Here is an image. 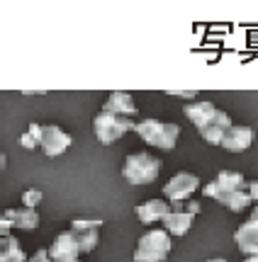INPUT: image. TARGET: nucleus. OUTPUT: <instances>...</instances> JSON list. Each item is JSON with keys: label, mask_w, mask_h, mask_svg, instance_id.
<instances>
[{"label": "nucleus", "mask_w": 258, "mask_h": 262, "mask_svg": "<svg viewBox=\"0 0 258 262\" xmlns=\"http://www.w3.org/2000/svg\"><path fill=\"white\" fill-rule=\"evenodd\" d=\"M158 172H161V160L146 150L127 156L125 165H122V178L129 185H151L158 178Z\"/></svg>", "instance_id": "1"}, {"label": "nucleus", "mask_w": 258, "mask_h": 262, "mask_svg": "<svg viewBox=\"0 0 258 262\" xmlns=\"http://www.w3.org/2000/svg\"><path fill=\"white\" fill-rule=\"evenodd\" d=\"M134 131L139 134V139L146 146H153V148H161V150H173L175 143H178V136H181V126L178 124H166V122H158V119L136 122Z\"/></svg>", "instance_id": "2"}, {"label": "nucleus", "mask_w": 258, "mask_h": 262, "mask_svg": "<svg viewBox=\"0 0 258 262\" xmlns=\"http://www.w3.org/2000/svg\"><path fill=\"white\" fill-rule=\"evenodd\" d=\"M171 233L166 228H153L149 233H144L136 243L134 250V262H163L171 253Z\"/></svg>", "instance_id": "3"}, {"label": "nucleus", "mask_w": 258, "mask_h": 262, "mask_svg": "<svg viewBox=\"0 0 258 262\" xmlns=\"http://www.w3.org/2000/svg\"><path fill=\"white\" fill-rule=\"evenodd\" d=\"M200 189V178L195 172H175L166 185H163V196L171 204L173 211H185V202L192 192Z\"/></svg>", "instance_id": "4"}, {"label": "nucleus", "mask_w": 258, "mask_h": 262, "mask_svg": "<svg viewBox=\"0 0 258 262\" xmlns=\"http://www.w3.org/2000/svg\"><path fill=\"white\" fill-rule=\"evenodd\" d=\"M136 124L129 122V117H117V114H110V112H100L93 119V131H95L97 141L103 146H110L125 136L127 131H134Z\"/></svg>", "instance_id": "5"}, {"label": "nucleus", "mask_w": 258, "mask_h": 262, "mask_svg": "<svg viewBox=\"0 0 258 262\" xmlns=\"http://www.w3.org/2000/svg\"><path fill=\"white\" fill-rule=\"evenodd\" d=\"M100 226H103V219H73L71 221V233L76 235L81 253H93L97 248Z\"/></svg>", "instance_id": "6"}, {"label": "nucleus", "mask_w": 258, "mask_h": 262, "mask_svg": "<svg viewBox=\"0 0 258 262\" xmlns=\"http://www.w3.org/2000/svg\"><path fill=\"white\" fill-rule=\"evenodd\" d=\"M234 243L244 255H258V206L251 211V216L236 228Z\"/></svg>", "instance_id": "7"}, {"label": "nucleus", "mask_w": 258, "mask_h": 262, "mask_svg": "<svg viewBox=\"0 0 258 262\" xmlns=\"http://www.w3.org/2000/svg\"><path fill=\"white\" fill-rule=\"evenodd\" d=\"M49 255H51L54 262H78V255H83V253L78 248L76 235L71 233V231H66V233H58L54 238V243L49 248Z\"/></svg>", "instance_id": "8"}, {"label": "nucleus", "mask_w": 258, "mask_h": 262, "mask_svg": "<svg viewBox=\"0 0 258 262\" xmlns=\"http://www.w3.org/2000/svg\"><path fill=\"white\" fill-rule=\"evenodd\" d=\"M71 134H66L64 129H58L54 124L44 126V136H42V150L47 153L49 158H58L61 153H66L71 146Z\"/></svg>", "instance_id": "9"}, {"label": "nucleus", "mask_w": 258, "mask_h": 262, "mask_svg": "<svg viewBox=\"0 0 258 262\" xmlns=\"http://www.w3.org/2000/svg\"><path fill=\"white\" fill-rule=\"evenodd\" d=\"M231 126H234V124H231L229 114L222 112V110H217L210 122L205 124L202 129H197V131H200V136L207 141L210 146H222V141H224V136H227V131H229Z\"/></svg>", "instance_id": "10"}, {"label": "nucleus", "mask_w": 258, "mask_h": 262, "mask_svg": "<svg viewBox=\"0 0 258 262\" xmlns=\"http://www.w3.org/2000/svg\"><path fill=\"white\" fill-rule=\"evenodd\" d=\"M253 139H256V134L251 126H231L222 141V148L229 150V153H241V150L251 148Z\"/></svg>", "instance_id": "11"}, {"label": "nucleus", "mask_w": 258, "mask_h": 262, "mask_svg": "<svg viewBox=\"0 0 258 262\" xmlns=\"http://www.w3.org/2000/svg\"><path fill=\"white\" fill-rule=\"evenodd\" d=\"M103 112L117 114V117H134L136 114V104H134L132 95L122 93V90H115V93L107 95L105 104H103Z\"/></svg>", "instance_id": "12"}, {"label": "nucleus", "mask_w": 258, "mask_h": 262, "mask_svg": "<svg viewBox=\"0 0 258 262\" xmlns=\"http://www.w3.org/2000/svg\"><path fill=\"white\" fill-rule=\"evenodd\" d=\"M134 211H136L142 224H153V221H163L173 209H171V204L163 202V199H149L146 204H139Z\"/></svg>", "instance_id": "13"}, {"label": "nucleus", "mask_w": 258, "mask_h": 262, "mask_svg": "<svg viewBox=\"0 0 258 262\" xmlns=\"http://www.w3.org/2000/svg\"><path fill=\"white\" fill-rule=\"evenodd\" d=\"M183 112H185V117H188V119H190L197 129H202V126H205V124L214 117L217 107H214L210 100H197V102H188V104H185V107H183Z\"/></svg>", "instance_id": "14"}, {"label": "nucleus", "mask_w": 258, "mask_h": 262, "mask_svg": "<svg viewBox=\"0 0 258 262\" xmlns=\"http://www.w3.org/2000/svg\"><path fill=\"white\" fill-rule=\"evenodd\" d=\"M3 219H8V221L15 226V228H22V231H34V228L39 226V214H37V209H27V206H22V209H8V211H3Z\"/></svg>", "instance_id": "15"}, {"label": "nucleus", "mask_w": 258, "mask_h": 262, "mask_svg": "<svg viewBox=\"0 0 258 262\" xmlns=\"http://www.w3.org/2000/svg\"><path fill=\"white\" fill-rule=\"evenodd\" d=\"M192 221H195V214L190 211H171V214L163 219V226H166V231L175 238H183V235L190 231Z\"/></svg>", "instance_id": "16"}, {"label": "nucleus", "mask_w": 258, "mask_h": 262, "mask_svg": "<svg viewBox=\"0 0 258 262\" xmlns=\"http://www.w3.org/2000/svg\"><path fill=\"white\" fill-rule=\"evenodd\" d=\"M217 202H220L222 206H227L229 211H244L246 206L253 204V199H251L249 189H239V192H222L220 196H217Z\"/></svg>", "instance_id": "17"}, {"label": "nucleus", "mask_w": 258, "mask_h": 262, "mask_svg": "<svg viewBox=\"0 0 258 262\" xmlns=\"http://www.w3.org/2000/svg\"><path fill=\"white\" fill-rule=\"evenodd\" d=\"M214 182L220 185V192H239V189H249V182L244 180V175H241V172H234V170H220Z\"/></svg>", "instance_id": "18"}, {"label": "nucleus", "mask_w": 258, "mask_h": 262, "mask_svg": "<svg viewBox=\"0 0 258 262\" xmlns=\"http://www.w3.org/2000/svg\"><path fill=\"white\" fill-rule=\"evenodd\" d=\"M0 262H27V255L19 248L17 238H12V235L0 238Z\"/></svg>", "instance_id": "19"}, {"label": "nucleus", "mask_w": 258, "mask_h": 262, "mask_svg": "<svg viewBox=\"0 0 258 262\" xmlns=\"http://www.w3.org/2000/svg\"><path fill=\"white\" fill-rule=\"evenodd\" d=\"M44 199L42 194V189H27L25 194H22V206H27V209H37V204Z\"/></svg>", "instance_id": "20"}, {"label": "nucleus", "mask_w": 258, "mask_h": 262, "mask_svg": "<svg viewBox=\"0 0 258 262\" xmlns=\"http://www.w3.org/2000/svg\"><path fill=\"white\" fill-rule=\"evenodd\" d=\"M19 143H22V148H37L39 146V141L34 139V136H32V134H29V131H25V134H22V136H19Z\"/></svg>", "instance_id": "21"}, {"label": "nucleus", "mask_w": 258, "mask_h": 262, "mask_svg": "<svg viewBox=\"0 0 258 262\" xmlns=\"http://www.w3.org/2000/svg\"><path fill=\"white\" fill-rule=\"evenodd\" d=\"M166 95H175V97H183V100H195L197 90H166Z\"/></svg>", "instance_id": "22"}, {"label": "nucleus", "mask_w": 258, "mask_h": 262, "mask_svg": "<svg viewBox=\"0 0 258 262\" xmlns=\"http://www.w3.org/2000/svg\"><path fill=\"white\" fill-rule=\"evenodd\" d=\"M202 194H205V196H210V199H217V196L222 194V192H220V185H217V182H210V185H205V189H202Z\"/></svg>", "instance_id": "23"}, {"label": "nucleus", "mask_w": 258, "mask_h": 262, "mask_svg": "<svg viewBox=\"0 0 258 262\" xmlns=\"http://www.w3.org/2000/svg\"><path fill=\"white\" fill-rule=\"evenodd\" d=\"M29 262H54V260H51L49 250H44V248H42V250H37V253L29 257Z\"/></svg>", "instance_id": "24"}, {"label": "nucleus", "mask_w": 258, "mask_h": 262, "mask_svg": "<svg viewBox=\"0 0 258 262\" xmlns=\"http://www.w3.org/2000/svg\"><path fill=\"white\" fill-rule=\"evenodd\" d=\"M185 211H190V214H200V202H195V199H190L188 204H185Z\"/></svg>", "instance_id": "25"}, {"label": "nucleus", "mask_w": 258, "mask_h": 262, "mask_svg": "<svg viewBox=\"0 0 258 262\" xmlns=\"http://www.w3.org/2000/svg\"><path fill=\"white\" fill-rule=\"evenodd\" d=\"M249 194L253 202H258V180L256 182H249Z\"/></svg>", "instance_id": "26"}, {"label": "nucleus", "mask_w": 258, "mask_h": 262, "mask_svg": "<svg viewBox=\"0 0 258 262\" xmlns=\"http://www.w3.org/2000/svg\"><path fill=\"white\" fill-rule=\"evenodd\" d=\"M10 228H12V224H10L8 219H0V233H3V235H10L8 233Z\"/></svg>", "instance_id": "27"}, {"label": "nucleus", "mask_w": 258, "mask_h": 262, "mask_svg": "<svg viewBox=\"0 0 258 262\" xmlns=\"http://www.w3.org/2000/svg\"><path fill=\"white\" fill-rule=\"evenodd\" d=\"M207 262H227V260H224V257H210Z\"/></svg>", "instance_id": "28"}, {"label": "nucleus", "mask_w": 258, "mask_h": 262, "mask_svg": "<svg viewBox=\"0 0 258 262\" xmlns=\"http://www.w3.org/2000/svg\"><path fill=\"white\" fill-rule=\"evenodd\" d=\"M78 262H81V260H78Z\"/></svg>", "instance_id": "29"}]
</instances>
